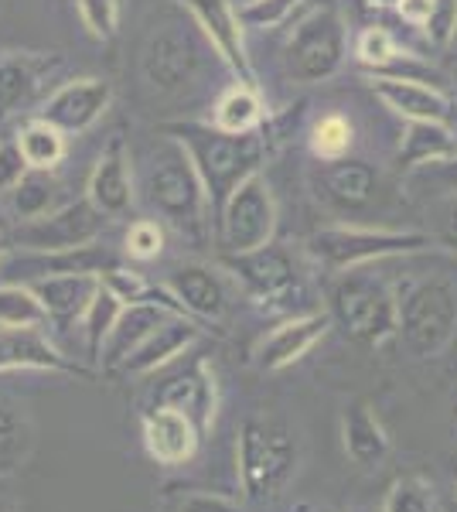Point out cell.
Wrapping results in <instances>:
<instances>
[{
	"mask_svg": "<svg viewBox=\"0 0 457 512\" xmlns=\"http://www.w3.org/2000/svg\"><path fill=\"white\" fill-rule=\"evenodd\" d=\"M62 65L65 62L58 55L0 52V120L18 113L21 106H28L55 79V72Z\"/></svg>",
	"mask_w": 457,
	"mask_h": 512,
	"instance_id": "cell-17",
	"label": "cell"
},
{
	"mask_svg": "<svg viewBox=\"0 0 457 512\" xmlns=\"http://www.w3.org/2000/svg\"><path fill=\"white\" fill-rule=\"evenodd\" d=\"M79 18L89 28V35L110 41L120 31V0H76Z\"/></svg>",
	"mask_w": 457,
	"mask_h": 512,
	"instance_id": "cell-38",
	"label": "cell"
},
{
	"mask_svg": "<svg viewBox=\"0 0 457 512\" xmlns=\"http://www.w3.org/2000/svg\"><path fill=\"white\" fill-rule=\"evenodd\" d=\"M382 512H440L434 485L420 475H400L382 499Z\"/></svg>",
	"mask_w": 457,
	"mask_h": 512,
	"instance_id": "cell-36",
	"label": "cell"
},
{
	"mask_svg": "<svg viewBox=\"0 0 457 512\" xmlns=\"http://www.w3.org/2000/svg\"><path fill=\"white\" fill-rule=\"evenodd\" d=\"M222 267L243 284L253 301H284L297 287V263L287 246L267 243L249 253H226Z\"/></svg>",
	"mask_w": 457,
	"mask_h": 512,
	"instance_id": "cell-13",
	"label": "cell"
},
{
	"mask_svg": "<svg viewBox=\"0 0 457 512\" xmlns=\"http://www.w3.org/2000/svg\"><path fill=\"white\" fill-rule=\"evenodd\" d=\"M164 250V226L154 219H137L127 229V256L134 260H154Z\"/></svg>",
	"mask_w": 457,
	"mask_h": 512,
	"instance_id": "cell-41",
	"label": "cell"
},
{
	"mask_svg": "<svg viewBox=\"0 0 457 512\" xmlns=\"http://www.w3.org/2000/svg\"><path fill=\"white\" fill-rule=\"evenodd\" d=\"M198 338H202V325H198L195 318L168 315L134 352L127 355V359H123V366L116 369V373L120 376H151L157 369L171 366L174 359H181Z\"/></svg>",
	"mask_w": 457,
	"mask_h": 512,
	"instance_id": "cell-16",
	"label": "cell"
},
{
	"mask_svg": "<svg viewBox=\"0 0 457 512\" xmlns=\"http://www.w3.org/2000/svg\"><path fill=\"white\" fill-rule=\"evenodd\" d=\"M222 226V250L226 253H249L273 243L277 233V205H273L270 185L263 175L246 178L229 202L219 212Z\"/></svg>",
	"mask_w": 457,
	"mask_h": 512,
	"instance_id": "cell-8",
	"label": "cell"
},
{
	"mask_svg": "<svg viewBox=\"0 0 457 512\" xmlns=\"http://www.w3.org/2000/svg\"><path fill=\"white\" fill-rule=\"evenodd\" d=\"M396 52H400V41H396L393 31L379 28V24H376V28L359 31V38H355V59H359L365 69H372V72H379Z\"/></svg>",
	"mask_w": 457,
	"mask_h": 512,
	"instance_id": "cell-37",
	"label": "cell"
},
{
	"mask_svg": "<svg viewBox=\"0 0 457 512\" xmlns=\"http://www.w3.org/2000/svg\"><path fill=\"white\" fill-rule=\"evenodd\" d=\"M434 239H437V246L457 253V195H447L444 209H440V226H437Z\"/></svg>",
	"mask_w": 457,
	"mask_h": 512,
	"instance_id": "cell-45",
	"label": "cell"
},
{
	"mask_svg": "<svg viewBox=\"0 0 457 512\" xmlns=\"http://www.w3.org/2000/svg\"><path fill=\"white\" fill-rule=\"evenodd\" d=\"M198 41L185 24H164L157 28L144 48V79L157 93H178L198 72Z\"/></svg>",
	"mask_w": 457,
	"mask_h": 512,
	"instance_id": "cell-12",
	"label": "cell"
},
{
	"mask_svg": "<svg viewBox=\"0 0 457 512\" xmlns=\"http://www.w3.org/2000/svg\"><path fill=\"white\" fill-rule=\"evenodd\" d=\"M48 311L28 284H0V328H45Z\"/></svg>",
	"mask_w": 457,
	"mask_h": 512,
	"instance_id": "cell-34",
	"label": "cell"
},
{
	"mask_svg": "<svg viewBox=\"0 0 457 512\" xmlns=\"http://www.w3.org/2000/svg\"><path fill=\"white\" fill-rule=\"evenodd\" d=\"M157 403L164 407H178L195 420L198 431H209L215 420V403H219V393H215V376L205 362H195L191 369H185V376H174L171 383L161 386V396Z\"/></svg>",
	"mask_w": 457,
	"mask_h": 512,
	"instance_id": "cell-25",
	"label": "cell"
},
{
	"mask_svg": "<svg viewBox=\"0 0 457 512\" xmlns=\"http://www.w3.org/2000/svg\"><path fill=\"white\" fill-rule=\"evenodd\" d=\"M164 134L185 147L198 178H202L215 216H219L222 205L229 202V195L246 178L260 175V164L267 158L263 127L249 130V134H229V130H219L215 123L178 120V123H164Z\"/></svg>",
	"mask_w": 457,
	"mask_h": 512,
	"instance_id": "cell-1",
	"label": "cell"
},
{
	"mask_svg": "<svg viewBox=\"0 0 457 512\" xmlns=\"http://www.w3.org/2000/svg\"><path fill=\"white\" fill-rule=\"evenodd\" d=\"M168 315H178V311L164 308V304H154V301L127 304L120 321H116V328H113L110 338H106V345H103V359H99V362H103L106 373H116V369L123 366V359H127V355L134 352L137 345L144 342V338L151 335Z\"/></svg>",
	"mask_w": 457,
	"mask_h": 512,
	"instance_id": "cell-27",
	"label": "cell"
},
{
	"mask_svg": "<svg viewBox=\"0 0 457 512\" xmlns=\"http://www.w3.org/2000/svg\"><path fill=\"white\" fill-rule=\"evenodd\" d=\"M89 202L103 212L106 219H120L134 209V175H130V158H127V147H123L120 137L110 140L103 154H99L93 175H89Z\"/></svg>",
	"mask_w": 457,
	"mask_h": 512,
	"instance_id": "cell-21",
	"label": "cell"
},
{
	"mask_svg": "<svg viewBox=\"0 0 457 512\" xmlns=\"http://www.w3.org/2000/svg\"><path fill=\"white\" fill-rule=\"evenodd\" d=\"M372 7H379V11H396V7L403 4V0H369Z\"/></svg>",
	"mask_w": 457,
	"mask_h": 512,
	"instance_id": "cell-47",
	"label": "cell"
},
{
	"mask_svg": "<svg viewBox=\"0 0 457 512\" xmlns=\"http://www.w3.org/2000/svg\"><path fill=\"white\" fill-rule=\"evenodd\" d=\"M123 267V256L106 246H76V250H14L0 256V284H35L62 274H99Z\"/></svg>",
	"mask_w": 457,
	"mask_h": 512,
	"instance_id": "cell-10",
	"label": "cell"
},
{
	"mask_svg": "<svg viewBox=\"0 0 457 512\" xmlns=\"http://www.w3.org/2000/svg\"><path fill=\"white\" fill-rule=\"evenodd\" d=\"M14 369H41V373L89 376L79 362H72L41 328H0V373Z\"/></svg>",
	"mask_w": 457,
	"mask_h": 512,
	"instance_id": "cell-18",
	"label": "cell"
},
{
	"mask_svg": "<svg viewBox=\"0 0 457 512\" xmlns=\"http://www.w3.org/2000/svg\"><path fill=\"white\" fill-rule=\"evenodd\" d=\"M267 120L263 110V99L256 86H232L229 93H222V99L215 103V127L229 130V134H249V130H260Z\"/></svg>",
	"mask_w": 457,
	"mask_h": 512,
	"instance_id": "cell-30",
	"label": "cell"
},
{
	"mask_svg": "<svg viewBox=\"0 0 457 512\" xmlns=\"http://www.w3.org/2000/svg\"><path fill=\"white\" fill-rule=\"evenodd\" d=\"M423 181H430L434 195H457V154L447 161L427 164V168H420L410 175V185H423Z\"/></svg>",
	"mask_w": 457,
	"mask_h": 512,
	"instance_id": "cell-42",
	"label": "cell"
},
{
	"mask_svg": "<svg viewBox=\"0 0 457 512\" xmlns=\"http://www.w3.org/2000/svg\"><path fill=\"white\" fill-rule=\"evenodd\" d=\"M106 222L110 219L89 198H76V202L58 205L48 216L24 219L11 233V243L18 250H76V246L96 243Z\"/></svg>",
	"mask_w": 457,
	"mask_h": 512,
	"instance_id": "cell-9",
	"label": "cell"
},
{
	"mask_svg": "<svg viewBox=\"0 0 457 512\" xmlns=\"http://www.w3.org/2000/svg\"><path fill=\"white\" fill-rule=\"evenodd\" d=\"M301 461L294 431L277 417H246L236 437V475L249 502H267L290 485Z\"/></svg>",
	"mask_w": 457,
	"mask_h": 512,
	"instance_id": "cell-3",
	"label": "cell"
},
{
	"mask_svg": "<svg viewBox=\"0 0 457 512\" xmlns=\"http://www.w3.org/2000/svg\"><path fill=\"white\" fill-rule=\"evenodd\" d=\"M31 451H35V424L28 407L11 396H0V478L21 472Z\"/></svg>",
	"mask_w": 457,
	"mask_h": 512,
	"instance_id": "cell-29",
	"label": "cell"
},
{
	"mask_svg": "<svg viewBox=\"0 0 457 512\" xmlns=\"http://www.w3.org/2000/svg\"><path fill=\"white\" fill-rule=\"evenodd\" d=\"M430 7H434V0H403L396 11H400V18L406 24H417V28H423V21L430 18Z\"/></svg>",
	"mask_w": 457,
	"mask_h": 512,
	"instance_id": "cell-46",
	"label": "cell"
},
{
	"mask_svg": "<svg viewBox=\"0 0 457 512\" xmlns=\"http://www.w3.org/2000/svg\"><path fill=\"white\" fill-rule=\"evenodd\" d=\"M164 287L178 297V304L191 318L219 321L229 308V294L219 270L205 267V263H181V267H174L168 280H164Z\"/></svg>",
	"mask_w": 457,
	"mask_h": 512,
	"instance_id": "cell-22",
	"label": "cell"
},
{
	"mask_svg": "<svg viewBox=\"0 0 457 512\" xmlns=\"http://www.w3.org/2000/svg\"><path fill=\"white\" fill-rule=\"evenodd\" d=\"M328 328H331L328 311H311V315L284 321V325H277L260 345H256V366H260L263 373H280V369L294 366L297 359H304V355L328 335Z\"/></svg>",
	"mask_w": 457,
	"mask_h": 512,
	"instance_id": "cell-20",
	"label": "cell"
},
{
	"mask_svg": "<svg viewBox=\"0 0 457 512\" xmlns=\"http://www.w3.org/2000/svg\"><path fill=\"white\" fill-rule=\"evenodd\" d=\"M369 89L376 99L389 106L396 117L406 123L413 120H430V123H447L451 120L454 103L444 96V89L423 86V82H406V79H389V76H372Z\"/></svg>",
	"mask_w": 457,
	"mask_h": 512,
	"instance_id": "cell-23",
	"label": "cell"
},
{
	"mask_svg": "<svg viewBox=\"0 0 457 512\" xmlns=\"http://www.w3.org/2000/svg\"><path fill=\"white\" fill-rule=\"evenodd\" d=\"M451 48H454V52H457V38H454V41H451Z\"/></svg>",
	"mask_w": 457,
	"mask_h": 512,
	"instance_id": "cell-50",
	"label": "cell"
},
{
	"mask_svg": "<svg viewBox=\"0 0 457 512\" xmlns=\"http://www.w3.org/2000/svg\"><path fill=\"white\" fill-rule=\"evenodd\" d=\"M457 154V137L451 123H430V120H413L406 123L403 140H400V168L403 171H420L427 164L447 161Z\"/></svg>",
	"mask_w": 457,
	"mask_h": 512,
	"instance_id": "cell-28",
	"label": "cell"
},
{
	"mask_svg": "<svg viewBox=\"0 0 457 512\" xmlns=\"http://www.w3.org/2000/svg\"><path fill=\"white\" fill-rule=\"evenodd\" d=\"M423 35L434 48H451L457 38V0H434L430 18L423 21Z\"/></svg>",
	"mask_w": 457,
	"mask_h": 512,
	"instance_id": "cell-40",
	"label": "cell"
},
{
	"mask_svg": "<svg viewBox=\"0 0 457 512\" xmlns=\"http://www.w3.org/2000/svg\"><path fill=\"white\" fill-rule=\"evenodd\" d=\"M447 79H451V89H454V96H457V62H454V69L447 72Z\"/></svg>",
	"mask_w": 457,
	"mask_h": 512,
	"instance_id": "cell-48",
	"label": "cell"
},
{
	"mask_svg": "<svg viewBox=\"0 0 457 512\" xmlns=\"http://www.w3.org/2000/svg\"><path fill=\"white\" fill-rule=\"evenodd\" d=\"M348 55V24L335 4H318L297 21L284 48V69L294 82L318 86L338 76Z\"/></svg>",
	"mask_w": 457,
	"mask_h": 512,
	"instance_id": "cell-7",
	"label": "cell"
},
{
	"mask_svg": "<svg viewBox=\"0 0 457 512\" xmlns=\"http://www.w3.org/2000/svg\"><path fill=\"white\" fill-rule=\"evenodd\" d=\"M99 274H62V277H45L28 284L38 294L41 308L48 311V321L58 328H69L82 321V315L89 311L93 297L99 291Z\"/></svg>",
	"mask_w": 457,
	"mask_h": 512,
	"instance_id": "cell-24",
	"label": "cell"
},
{
	"mask_svg": "<svg viewBox=\"0 0 457 512\" xmlns=\"http://www.w3.org/2000/svg\"><path fill=\"white\" fill-rule=\"evenodd\" d=\"M181 4L188 7L191 21L198 24L212 52L232 69V76L243 86H256V69L246 48V24L232 0H181Z\"/></svg>",
	"mask_w": 457,
	"mask_h": 512,
	"instance_id": "cell-11",
	"label": "cell"
},
{
	"mask_svg": "<svg viewBox=\"0 0 457 512\" xmlns=\"http://www.w3.org/2000/svg\"><path fill=\"white\" fill-rule=\"evenodd\" d=\"M28 171L31 168H28V161H24L18 140H4V144H0V192H11Z\"/></svg>",
	"mask_w": 457,
	"mask_h": 512,
	"instance_id": "cell-43",
	"label": "cell"
},
{
	"mask_svg": "<svg viewBox=\"0 0 457 512\" xmlns=\"http://www.w3.org/2000/svg\"><path fill=\"white\" fill-rule=\"evenodd\" d=\"M140 427H144V448L157 465H188L198 454V444H202V431H198L195 420L185 410L164 407V403L147 407L144 417H140Z\"/></svg>",
	"mask_w": 457,
	"mask_h": 512,
	"instance_id": "cell-15",
	"label": "cell"
},
{
	"mask_svg": "<svg viewBox=\"0 0 457 512\" xmlns=\"http://www.w3.org/2000/svg\"><path fill=\"white\" fill-rule=\"evenodd\" d=\"M58 192H62V185L52 178V171H28V175L7 192V202H11L14 216L24 222V219H38V216L55 212Z\"/></svg>",
	"mask_w": 457,
	"mask_h": 512,
	"instance_id": "cell-32",
	"label": "cell"
},
{
	"mask_svg": "<svg viewBox=\"0 0 457 512\" xmlns=\"http://www.w3.org/2000/svg\"><path fill=\"white\" fill-rule=\"evenodd\" d=\"M400 335L413 359H437L457 335V287L447 277H423L396 294Z\"/></svg>",
	"mask_w": 457,
	"mask_h": 512,
	"instance_id": "cell-5",
	"label": "cell"
},
{
	"mask_svg": "<svg viewBox=\"0 0 457 512\" xmlns=\"http://www.w3.org/2000/svg\"><path fill=\"white\" fill-rule=\"evenodd\" d=\"M321 171V198L338 216H359L372 209V202L382 192V178L369 161H324Z\"/></svg>",
	"mask_w": 457,
	"mask_h": 512,
	"instance_id": "cell-19",
	"label": "cell"
},
{
	"mask_svg": "<svg viewBox=\"0 0 457 512\" xmlns=\"http://www.w3.org/2000/svg\"><path fill=\"white\" fill-rule=\"evenodd\" d=\"M14 140H18V147H21V154L31 171H55L58 164L65 161V151H69L62 130H55L52 123L35 120V117L24 123Z\"/></svg>",
	"mask_w": 457,
	"mask_h": 512,
	"instance_id": "cell-31",
	"label": "cell"
},
{
	"mask_svg": "<svg viewBox=\"0 0 457 512\" xmlns=\"http://www.w3.org/2000/svg\"><path fill=\"white\" fill-rule=\"evenodd\" d=\"M342 448L355 465L372 468L389 454V434L369 400H352L342 414Z\"/></svg>",
	"mask_w": 457,
	"mask_h": 512,
	"instance_id": "cell-26",
	"label": "cell"
},
{
	"mask_svg": "<svg viewBox=\"0 0 457 512\" xmlns=\"http://www.w3.org/2000/svg\"><path fill=\"white\" fill-rule=\"evenodd\" d=\"M352 140H355V127L352 120H345L342 113H328L314 123L311 130V151L314 158L321 161H342L348 151H352Z\"/></svg>",
	"mask_w": 457,
	"mask_h": 512,
	"instance_id": "cell-35",
	"label": "cell"
},
{
	"mask_svg": "<svg viewBox=\"0 0 457 512\" xmlns=\"http://www.w3.org/2000/svg\"><path fill=\"white\" fill-rule=\"evenodd\" d=\"M437 250L430 233H410V229H376V226H331L307 239V253L331 274L369 267V263L389 260V256H413Z\"/></svg>",
	"mask_w": 457,
	"mask_h": 512,
	"instance_id": "cell-6",
	"label": "cell"
},
{
	"mask_svg": "<svg viewBox=\"0 0 457 512\" xmlns=\"http://www.w3.org/2000/svg\"><path fill=\"white\" fill-rule=\"evenodd\" d=\"M123 308H127V304H123L106 284H99L93 304H89V311L82 315V335H86V352L93 362L103 359V345L116 328V321H120Z\"/></svg>",
	"mask_w": 457,
	"mask_h": 512,
	"instance_id": "cell-33",
	"label": "cell"
},
{
	"mask_svg": "<svg viewBox=\"0 0 457 512\" xmlns=\"http://www.w3.org/2000/svg\"><path fill=\"white\" fill-rule=\"evenodd\" d=\"M328 315L352 342L382 345L400 332L396 294L386 280L365 274L362 267L342 270L328 287Z\"/></svg>",
	"mask_w": 457,
	"mask_h": 512,
	"instance_id": "cell-4",
	"label": "cell"
},
{
	"mask_svg": "<svg viewBox=\"0 0 457 512\" xmlns=\"http://www.w3.org/2000/svg\"><path fill=\"white\" fill-rule=\"evenodd\" d=\"M178 512H236V502L215 492H191L181 499Z\"/></svg>",
	"mask_w": 457,
	"mask_h": 512,
	"instance_id": "cell-44",
	"label": "cell"
},
{
	"mask_svg": "<svg viewBox=\"0 0 457 512\" xmlns=\"http://www.w3.org/2000/svg\"><path fill=\"white\" fill-rule=\"evenodd\" d=\"M0 512H7V499H4V495H0Z\"/></svg>",
	"mask_w": 457,
	"mask_h": 512,
	"instance_id": "cell-49",
	"label": "cell"
},
{
	"mask_svg": "<svg viewBox=\"0 0 457 512\" xmlns=\"http://www.w3.org/2000/svg\"><path fill=\"white\" fill-rule=\"evenodd\" d=\"M301 4L304 0H249L239 7V18L246 28H273V24L287 21Z\"/></svg>",
	"mask_w": 457,
	"mask_h": 512,
	"instance_id": "cell-39",
	"label": "cell"
},
{
	"mask_svg": "<svg viewBox=\"0 0 457 512\" xmlns=\"http://www.w3.org/2000/svg\"><path fill=\"white\" fill-rule=\"evenodd\" d=\"M140 192H144L147 205L168 222L171 229H178L181 236L195 239L202 236L205 222H209V195L198 178L195 164L185 154V147L174 137L164 134L151 147L144 161V178H140Z\"/></svg>",
	"mask_w": 457,
	"mask_h": 512,
	"instance_id": "cell-2",
	"label": "cell"
},
{
	"mask_svg": "<svg viewBox=\"0 0 457 512\" xmlns=\"http://www.w3.org/2000/svg\"><path fill=\"white\" fill-rule=\"evenodd\" d=\"M113 103V86L106 79H72L65 86H58L52 96L35 110V120L52 123L55 130H62L65 137L86 134L93 123L103 120V113Z\"/></svg>",
	"mask_w": 457,
	"mask_h": 512,
	"instance_id": "cell-14",
	"label": "cell"
}]
</instances>
